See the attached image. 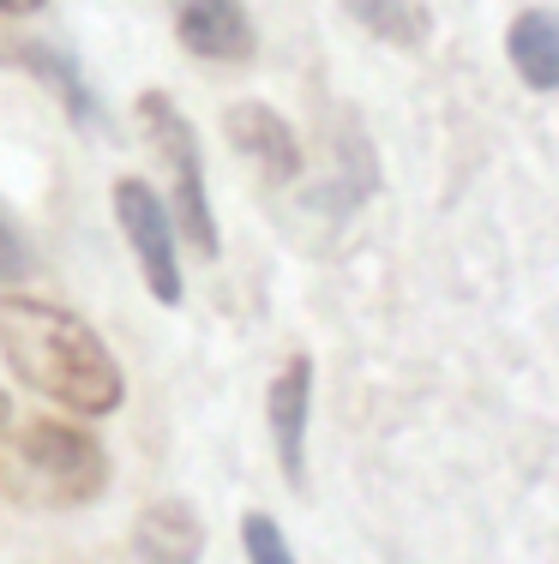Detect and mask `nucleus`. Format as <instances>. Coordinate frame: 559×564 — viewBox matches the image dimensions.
<instances>
[{
  "label": "nucleus",
  "mask_w": 559,
  "mask_h": 564,
  "mask_svg": "<svg viewBox=\"0 0 559 564\" xmlns=\"http://www.w3.org/2000/svg\"><path fill=\"white\" fill-rule=\"evenodd\" d=\"M0 355L31 391L55 397L61 409L78 414H115L121 409V367H115L109 343L66 313L55 301H24L7 294L0 301Z\"/></svg>",
  "instance_id": "nucleus-1"
},
{
  "label": "nucleus",
  "mask_w": 559,
  "mask_h": 564,
  "mask_svg": "<svg viewBox=\"0 0 559 564\" xmlns=\"http://www.w3.org/2000/svg\"><path fill=\"white\" fill-rule=\"evenodd\" d=\"M139 120L151 132L157 156H163L169 181H175V223L181 235L193 240L198 259H217V217H211V198H205V156H198V132L163 90H144L139 97Z\"/></svg>",
  "instance_id": "nucleus-2"
},
{
  "label": "nucleus",
  "mask_w": 559,
  "mask_h": 564,
  "mask_svg": "<svg viewBox=\"0 0 559 564\" xmlns=\"http://www.w3.org/2000/svg\"><path fill=\"white\" fill-rule=\"evenodd\" d=\"M115 217H121L127 247L139 252L144 289H151L163 306H181L186 282H181V259H175V223H169V205L144 181H115Z\"/></svg>",
  "instance_id": "nucleus-3"
},
{
  "label": "nucleus",
  "mask_w": 559,
  "mask_h": 564,
  "mask_svg": "<svg viewBox=\"0 0 559 564\" xmlns=\"http://www.w3.org/2000/svg\"><path fill=\"white\" fill-rule=\"evenodd\" d=\"M19 451H24V468H31L49 492H61V499L85 505V499H97V492L109 487V456H103V445L90 433H78V426L36 421Z\"/></svg>",
  "instance_id": "nucleus-4"
},
{
  "label": "nucleus",
  "mask_w": 559,
  "mask_h": 564,
  "mask_svg": "<svg viewBox=\"0 0 559 564\" xmlns=\"http://www.w3.org/2000/svg\"><path fill=\"white\" fill-rule=\"evenodd\" d=\"M308 414H313V360L295 355L265 391V421H271V445L289 487H308Z\"/></svg>",
  "instance_id": "nucleus-5"
},
{
  "label": "nucleus",
  "mask_w": 559,
  "mask_h": 564,
  "mask_svg": "<svg viewBox=\"0 0 559 564\" xmlns=\"http://www.w3.org/2000/svg\"><path fill=\"white\" fill-rule=\"evenodd\" d=\"M175 31L186 43V55H198V61H247L259 48L252 12L241 0H181Z\"/></svg>",
  "instance_id": "nucleus-6"
},
{
  "label": "nucleus",
  "mask_w": 559,
  "mask_h": 564,
  "mask_svg": "<svg viewBox=\"0 0 559 564\" xmlns=\"http://www.w3.org/2000/svg\"><path fill=\"white\" fill-rule=\"evenodd\" d=\"M229 144L265 174V181H277V186L301 174V144H295V132H289L283 115L265 109V102H235V109H229Z\"/></svg>",
  "instance_id": "nucleus-7"
},
{
  "label": "nucleus",
  "mask_w": 559,
  "mask_h": 564,
  "mask_svg": "<svg viewBox=\"0 0 559 564\" xmlns=\"http://www.w3.org/2000/svg\"><path fill=\"white\" fill-rule=\"evenodd\" d=\"M205 553V522L186 499H157L132 529V558L139 564H198Z\"/></svg>",
  "instance_id": "nucleus-8"
},
{
  "label": "nucleus",
  "mask_w": 559,
  "mask_h": 564,
  "mask_svg": "<svg viewBox=\"0 0 559 564\" xmlns=\"http://www.w3.org/2000/svg\"><path fill=\"white\" fill-rule=\"evenodd\" d=\"M7 55L19 61L31 78H43V85L66 102V115H73L78 127H103L97 90L85 85V73H78V61H73V55H61V48H49V43H12Z\"/></svg>",
  "instance_id": "nucleus-9"
},
{
  "label": "nucleus",
  "mask_w": 559,
  "mask_h": 564,
  "mask_svg": "<svg viewBox=\"0 0 559 564\" xmlns=\"http://www.w3.org/2000/svg\"><path fill=\"white\" fill-rule=\"evenodd\" d=\"M505 55H512V66L524 73L529 90H553L559 85V24H553V12L529 7L524 19L512 24V36H505Z\"/></svg>",
  "instance_id": "nucleus-10"
},
{
  "label": "nucleus",
  "mask_w": 559,
  "mask_h": 564,
  "mask_svg": "<svg viewBox=\"0 0 559 564\" xmlns=\"http://www.w3.org/2000/svg\"><path fill=\"white\" fill-rule=\"evenodd\" d=\"M355 24H367L373 36H385V43H421L428 36V12L416 7V0H350Z\"/></svg>",
  "instance_id": "nucleus-11"
},
{
  "label": "nucleus",
  "mask_w": 559,
  "mask_h": 564,
  "mask_svg": "<svg viewBox=\"0 0 559 564\" xmlns=\"http://www.w3.org/2000/svg\"><path fill=\"white\" fill-rule=\"evenodd\" d=\"M241 546H247V564H295L277 517H265V510H247L241 517Z\"/></svg>",
  "instance_id": "nucleus-12"
},
{
  "label": "nucleus",
  "mask_w": 559,
  "mask_h": 564,
  "mask_svg": "<svg viewBox=\"0 0 559 564\" xmlns=\"http://www.w3.org/2000/svg\"><path fill=\"white\" fill-rule=\"evenodd\" d=\"M24 264H31V252H24L19 228H12L7 217H0V282H7V276H19Z\"/></svg>",
  "instance_id": "nucleus-13"
},
{
  "label": "nucleus",
  "mask_w": 559,
  "mask_h": 564,
  "mask_svg": "<svg viewBox=\"0 0 559 564\" xmlns=\"http://www.w3.org/2000/svg\"><path fill=\"white\" fill-rule=\"evenodd\" d=\"M49 0H0V12H7V19H24V12H43Z\"/></svg>",
  "instance_id": "nucleus-14"
}]
</instances>
